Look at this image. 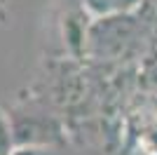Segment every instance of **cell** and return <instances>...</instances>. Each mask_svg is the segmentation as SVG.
I'll return each instance as SVG.
<instances>
[{"mask_svg": "<svg viewBox=\"0 0 157 155\" xmlns=\"http://www.w3.org/2000/svg\"><path fill=\"white\" fill-rule=\"evenodd\" d=\"M141 7L148 21H157V0H141Z\"/></svg>", "mask_w": 157, "mask_h": 155, "instance_id": "277c9868", "label": "cell"}, {"mask_svg": "<svg viewBox=\"0 0 157 155\" xmlns=\"http://www.w3.org/2000/svg\"><path fill=\"white\" fill-rule=\"evenodd\" d=\"M17 153V136H14L12 117L7 110L0 108V155H14Z\"/></svg>", "mask_w": 157, "mask_h": 155, "instance_id": "7a4b0ae2", "label": "cell"}, {"mask_svg": "<svg viewBox=\"0 0 157 155\" xmlns=\"http://www.w3.org/2000/svg\"><path fill=\"white\" fill-rule=\"evenodd\" d=\"M82 5L98 19L103 17H120V14H129L141 0H82Z\"/></svg>", "mask_w": 157, "mask_h": 155, "instance_id": "6da1fadb", "label": "cell"}, {"mask_svg": "<svg viewBox=\"0 0 157 155\" xmlns=\"http://www.w3.org/2000/svg\"><path fill=\"white\" fill-rule=\"evenodd\" d=\"M10 21V10H7V0H0V26H7Z\"/></svg>", "mask_w": 157, "mask_h": 155, "instance_id": "5b68a950", "label": "cell"}, {"mask_svg": "<svg viewBox=\"0 0 157 155\" xmlns=\"http://www.w3.org/2000/svg\"><path fill=\"white\" fill-rule=\"evenodd\" d=\"M14 155H59L56 146H47V148H17Z\"/></svg>", "mask_w": 157, "mask_h": 155, "instance_id": "3957f363", "label": "cell"}]
</instances>
